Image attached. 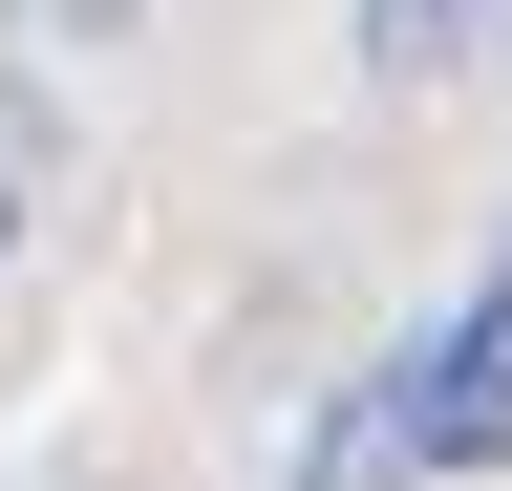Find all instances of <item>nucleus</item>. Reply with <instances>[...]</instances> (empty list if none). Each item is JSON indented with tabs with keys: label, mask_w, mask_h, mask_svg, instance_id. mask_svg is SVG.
Instances as JSON below:
<instances>
[{
	"label": "nucleus",
	"mask_w": 512,
	"mask_h": 491,
	"mask_svg": "<svg viewBox=\"0 0 512 491\" xmlns=\"http://www.w3.org/2000/svg\"><path fill=\"white\" fill-rule=\"evenodd\" d=\"M384 406H406V470H512V278L448 299V321L384 363Z\"/></svg>",
	"instance_id": "nucleus-1"
},
{
	"label": "nucleus",
	"mask_w": 512,
	"mask_h": 491,
	"mask_svg": "<svg viewBox=\"0 0 512 491\" xmlns=\"http://www.w3.org/2000/svg\"><path fill=\"white\" fill-rule=\"evenodd\" d=\"M491 22H512V0H363V65H384V86H427V65H470Z\"/></svg>",
	"instance_id": "nucleus-2"
},
{
	"label": "nucleus",
	"mask_w": 512,
	"mask_h": 491,
	"mask_svg": "<svg viewBox=\"0 0 512 491\" xmlns=\"http://www.w3.org/2000/svg\"><path fill=\"white\" fill-rule=\"evenodd\" d=\"M22 193H43V107H0V257H22Z\"/></svg>",
	"instance_id": "nucleus-3"
},
{
	"label": "nucleus",
	"mask_w": 512,
	"mask_h": 491,
	"mask_svg": "<svg viewBox=\"0 0 512 491\" xmlns=\"http://www.w3.org/2000/svg\"><path fill=\"white\" fill-rule=\"evenodd\" d=\"M43 22H128V0H43Z\"/></svg>",
	"instance_id": "nucleus-4"
}]
</instances>
